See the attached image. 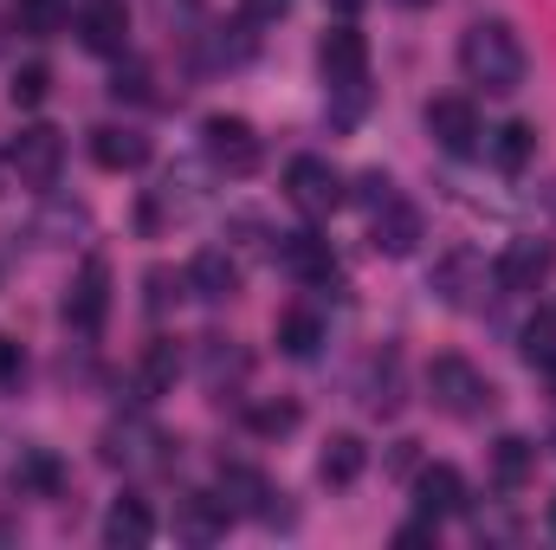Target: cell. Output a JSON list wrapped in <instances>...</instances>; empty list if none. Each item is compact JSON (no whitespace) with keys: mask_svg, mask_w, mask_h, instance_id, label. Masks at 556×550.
<instances>
[{"mask_svg":"<svg viewBox=\"0 0 556 550\" xmlns=\"http://www.w3.org/2000/svg\"><path fill=\"white\" fill-rule=\"evenodd\" d=\"M466 273H472V253H446V260L433 266V278H427V285H433L446 304H466Z\"/></svg>","mask_w":556,"mask_h":550,"instance_id":"f546056e","label":"cell"},{"mask_svg":"<svg viewBox=\"0 0 556 550\" xmlns=\"http://www.w3.org/2000/svg\"><path fill=\"white\" fill-rule=\"evenodd\" d=\"M544 383H551V396H556V357H551V363H544Z\"/></svg>","mask_w":556,"mask_h":550,"instance_id":"f35d334b","label":"cell"},{"mask_svg":"<svg viewBox=\"0 0 556 550\" xmlns=\"http://www.w3.org/2000/svg\"><path fill=\"white\" fill-rule=\"evenodd\" d=\"M78 39H85L91 52H104V59H124V39H130V13H124V0H91L85 20H78Z\"/></svg>","mask_w":556,"mask_h":550,"instance_id":"5bb4252c","label":"cell"},{"mask_svg":"<svg viewBox=\"0 0 556 550\" xmlns=\"http://www.w3.org/2000/svg\"><path fill=\"white\" fill-rule=\"evenodd\" d=\"M285 7H291V0H240V13H247V20H278Z\"/></svg>","mask_w":556,"mask_h":550,"instance_id":"d590c367","label":"cell"},{"mask_svg":"<svg viewBox=\"0 0 556 550\" xmlns=\"http://www.w3.org/2000/svg\"><path fill=\"white\" fill-rule=\"evenodd\" d=\"M13 492H20V499H59V492H65V460L46 453V447L20 453V460H13Z\"/></svg>","mask_w":556,"mask_h":550,"instance_id":"ac0fdd59","label":"cell"},{"mask_svg":"<svg viewBox=\"0 0 556 550\" xmlns=\"http://www.w3.org/2000/svg\"><path fill=\"white\" fill-rule=\"evenodd\" d=\"M531 473H538V447H531L525 434H505V440L492 447V479H498L505 492H518Z\"/></svg>","mask_w":556,"mask_h":550,"instance_id":"603a6c76","label":"cell"},{"mask_svg":"<svg viewBox=\"0 0 556 550\" xmlns=\"http://www.w3.org/2000/svg\"><path fill=\"white\" fill-rule=\"evenodd\" d=\"M415 505L427 512V518H459V512H466V473L446 466V460L420 466L415 473Z\"/></svg>","mask_w":556,"mask_h":550,"instance_id":"4fadbf2b","label":"cell"},{"mask_svg":"<svg viewBox=\"0 0 556 550\" xmlns=\"http://www.w3.org/2000/svg\"><path fill=\"white\" fill-rule=\"evenodd\" d=\"M149 85H155V72H149L142 59H124L117 78H111V98H117V104H149V98H155Z\"/></svg>","mask_w":556,"mask_h":550,"instance_id":"83f0119b","label":"cell"},{"mask_svg":"<svg viewBox=\"0 0 556 550\" xmlns=\"http://www.w3.org/2000/svg\"><path fill=\"white\" fill-rule=\"evenodd\" d=\"M201 149H207V162H214L220 175H233V182L260 175V162H266L260 130H253L247 117H227V111H214V117L201 124Z\"/></svg>","mask_w":556,"mask_h":550,"instance_id":"3957f363","label":"cell"},{"mask_svg":"<svg viewBox=\"0 0 556 550\" xmlns=\"http://www.w3.org/2000/svg\"><path fill=\"white\" fill-rule=\"evenodd\" d=\"M551 273H556V247L551 240H511V247L498 253V266H492L498 291H538Z\"/></svg>","mask_w":556,"mask_h":550,"instance_id":"9c48e42d","label":"cell"},{"mask_svg":"<svg viewBox=\"0 0 556 550\" xmlns=\"http://www.w3.org/2000/svg\"><path fill=\"white\" fill-rule=\"evenodd\" d=\"M427 545H440V518H427V512H420L415 525L395 532V550H427Z\"/></svg>","mask_w":556,"mask_h":550,"instance_id":"836d02e7","label":"cell"},{"mask_svg":"<svg viewBox=\"0 0 556 550\" xmlns=\"http://www.w3.org/2000/svg\"><path fill=\"white\" fill-rule=\"evenodd\" d=\"M551 532H556V499H551Z\"/></svg>","mask_w":556,"mask_h":550,"instance_id":"60d3db41","label":"cell"},{"mask_svg":"<svg viewBox=\"0 0 556 550\" xmlns=\"http://www.w3.org/2000/svg\"><path fill=\"white\" fill-rule=\"evenodd\" d=\"M91 162L111 168V175H130V168L149 162V137L130 130V124H104V130H91Z\"/></svg>","mask_w":556,"mask_h":550,"instance_id":"9a60e30c","label":"cell"},{"mask_svg":"<svg viewBox=\"0 0 556 550\" xmlns=\"http://www.w3.org/2000/svg\"><path fill=\"white\" fill-rule=\"evenodd\" d=\"M330 7H337V13H356V7H363V0H330Z\"/></svg>","mask_w":556,"mask_h":550,"instance_id":"74e56055","label":"cell"},{"mask_svg":"<svg viewBox=\"0 0 556 550\" xmlns=\"http://www.w3.org/2000/svg\"><path fill=\"white\" fill-rule=\"evenodd\" d=\"M317 72H324L330 98H343V91H369V39H363L356 26H330L324 46H317Z\"/></svg>","mask_w":556,"mask_h":550,"instance_id":"5b68a950","label":"cell"},{"mask_svg":"<svg viewBox=\"0 0 556 550\" xmlns=\"http://www.w3.org/2000/svg\"><path fill=\"white\" fill-rule=\"evenodd\" d=\"M427 396H433V409L453 414V421H479L492 409V383L466 357H433L427 363Z\"/></svg>","mask_w":556,"mask_h":550,"instance_id":"7a4b0ae2","label":"cell"},{"mask_svg":"<svg viewBox=\"0 0 556 550\" xmlns=\"http://www.w3.org/2000/svg\"><path fill=\"white\" fill-rule=\"evenodd\" d=\"M278 266L298 285H337V253L317 234H278Z\"/></svg>","mask_w":556,"mask_h":550,"instance_id":"7c38bea8","label":"cell"},{"mask_svg":"<svg viewBox=\"0 0 556 550\" xmlns=\"http://www.w3.org/2000/svg\"><path fill=\"white\" fill-rule=\"evenodd\" d=\"M551 208H556V188H551Z\"/></svg>","mask_w":556,"mask_h":550,"instance_id":"b9f144b4","label":"cell"},{"mask_svg":"<svg viewBox=\"0 0 556 550\" xmlns=\"http://www.w3.org/2000/svg\"><path fill=\"white\" fill-rule=\"evenodd\" d=\"M104 317H111V266L91 253V260L78 266V278H72V291H65V324H72L78 337H98Z\"/></svg>","mask_w":556,"mask_h":550,"instance_id":"52a82bcc","label":"cell"},{"mask_svg":"<svg viewBox=\"0 0 556 550\" xmlns=\"http://www.w3.org/2000/svg\"><path fill=\"white\" fill-rule=\"evenodd\" d=\"M7 168L20 175V188H52L65 168V137L52 124H26L20 137L7 142Z\"/></svg>","mask_w":556,"mask_h":550,"instance_id":"8992f818","label":"cell"},{"mask_svg":"<svg viewBox=\"0 0 556 550\" xmlns=\"http://www.w3.org/2000/svg\"><path fill=\"white\" fill-rule=\"evenodd\" d=\"M376 221H369V247L376 253H389V260H408L420 247V208L415 201H402V195H389L382 208H369Z\"/></svg>","mask_w":556,"mask_h":550,"instance_id":"ba28073f","label":"cell"},{"mask_svg":"<svg viewBox=\"0 0 556 550\" xmlns=\"http://www.w3.org/2000/svg\"><path fill=\"white\" fill-rule=\"evenodd\" d=\"M363 466H369V447H363L356 434H330V447H324V460H317V479H324V486H356Z\"/></svg>","mask_w":556,"mask_h":550,"instance_id":"44dd1931","label":"cell"},{"mask_svg":"<svg viewBox=\"0 0 556 550\" xmlns=\"http://www.w3.org/2000/svg\"><path fill=\"white\" fill-rule=\"evenodd\" d=\"M149 538H155V512H149L142 499H117L111 518H104V545L111 550H142Z\"/></svg>","mask_w":556,"mask_h":550,"instance_id":"ffe728a7","label":"cell"},{"mask_svg":"<svg viewBox=\"0 0 556 550\" xmlns=\"http://www.w3.org/2000/svg\"><path fill=\"white\" fill-rule=\"evenodd\" d=\"M531 155H538V130H531V124H505V130L492 137V162H498L505 175H518Z\"/></svg>","mask_w":556,"mask_h":550,"instance_id":"484cf974","label":"cell"},{"mask_svg":"<svg viewBox=\"0 0 556 550\" xmlns=\"http://www.w3.org/2000/svg\"><path fill=\"white\" fill-rule=\"evenodd\" d=\"M427 137L440 142L446 155H472L479 149V111L466 98H433L427 104Z\"/></svg>","mask_w":556,"mask_h":550,"instance_id":"8fae6325","label":"cell"},{"mask_svg":"<svg viewBox=\"0 0 556 550\" xmlns=\"http://www.w3.org/2000/svg\"><path fill=\"white\" fill-rule=\"evenodd\" d=\"M525 357H531L538 370L556 357V311H538V317L525 324Z\"/></svg>","mask_w":556,"mask_h":550,"instance_id":"1f68e13d","label":"cell"},{"mask_svg":"<svg viewBox=\"0 0 556 550\" xmlns=\"http://www.w3.org/2000/svg\"><path fill=\"white\" fill-rule=\"evenodd\" d=\"M395 7H433V0H395Z\"/></svg>","mask_w":556,"mask_h":550,"instance_id":"ab89813d","label":"cell"},{"mask_svg":"<svg viewBox=\"0 0 556 550\" xmlns=\"http://www.w3.org/2000/svg\"><path fill=\"white\" fill-rule=\"evenodd\" d=\"M525 39H518V26L511 20H472L466 26V39H459V72H466V85H479V91H492V98H511L518 85H525Z\"/></svg>","mask_w":556,"mask_h":550,"instance_id":"6da1fadb","label":"cell"},{"mask_svg":"<svg viewBox=\"0 0 556 550\" xmlns=\"http://www.w3.org/2000/svg\"><path fill=\"white\" fill-rule=\"evenodd\" d=\"M220 499L233 505V518L247 512V518H273V486H266V473H253V466H220Z\"/></svg>","mask_w":556,"mask_h":550,"instance_id":"d6986e66","label":"cell"},{"mask_svg":"<svg viewBox=\"0 0 556 550\" xmlns=\"http://www.w3.org/2000/svg\"><path fill=\"white\" fill-rule=\"evenodd\" d=\"M278 350L285 357H317L324 350V317L311 311V304H291V311H278Z\"/></svg>","mask_w":556,"mask_h":550,"instance_id":"7402d4cb","label":"cell"},{"mask_svg":"<svg viewBox=\"0 0 556 550\" xmlns=\"http://www.w3.org/2000/svg\"><path fill=\"white\" fill-rule=\"evenodd\" d=\"M285 195H291V208L311 214V221H330V214L350 201L343 175H337L324 155H291V168H285Z\"/></svg>","mask_w":556,"mask_h":550,"instance_id":"277c9868","label":"cell"},{"mask_svg":"<svg viewBox=\"0 0 556 550\" xmlns=\"http://www.w3.org/2000/svg\"><path fill=\"white\" fill-rule=\"evenodd\" d=\"M155 447H162V434L149 427V421H117V427H104V466H155Z\"/></svg>","mask_w":556,"mask_h":550,"instance_id":"2e32d148","label":"cell"},{"mask_svg":"<svg viewBox=\"0 0 556 550\" xmlns=\"http://www.w3.org/2000/svg\"><path fill=\"white\" fill-rule=\"evenodd\" d=\"M175 376H181V350H175L168 337H155V343L142 350V370H137L142 396H162V389H175Z\"/></svg>","mask_w":556,"mask_h":550,"instance_id":"cb8c5ba5","label":"cell"},{"mask_svg":"<svg viewBox=\"0 0 556 550\" xmlns=\"http://www.w3.org/2000/svg\"><path fill=\"white\" fill-rule=\"evenodd\" d=\"M149 304H155V311L168 304V273H149Z\"/></svg>","mask_w":556,"mask_h":550,"instance_id":"8d00e7d4","label":"cell"},{"mask_svg":"<svg viewBox=\"0 0 556 550\" xmlns=\"http://www.w3.org/2000/svg\"><path fill=\"white\" fill-rule=\"evenodd\" d=\"M227 525H233V505H227L220 492H188V499H175V538L214 545V538H227Z\"/></svg>","mask_w":556,"mask_h":550,"instance_id":"30bf717a","label":"cell"},{"mask_svg":"<svg viewBox=\"0 0 556 550\" xmlns=\"http://www.w3.org/2000/svg\"><path fill=\"white\" fill-rule=\"evenodd\" d=\"M13 26L26 39H52L65 26V0H13Z\"/></svg>","mask_w":556,"mask_h":550,"instance_id":"d4e9b609","label":"cell"},{"mask_svg":"<svg viewBox=\"0 0 556 550\" xmlns=\"http://www.w3.org/2000/svg\"><path fill=\"white\" fill-rule=\"evenodd\" d=\"M188 291L207 298V304H227V298L240 291V266H233L220 247H201V253L188 260Z\"/></svg>","mask_w":556,"mask_h":550,"instance_id":"e0dca14e","label":"cell"},{"mask_svg":"<svg viewBox=\"0 0 556 550\" xmlns=\"http://www.w3.org/2000/svg\"><path fill=\"white\" fill-rule=\"evenodd\" d=\"M369 409L376 414L402 409V357H395V350H389V357L376 363V376H369Z\"/></svg>","mask_w":556,"mask_h":550,"instance_id":"4316f807","label":"cell"},{"mask_svg":"<svg viewBox=\"0 0 556 550\" xmlns=\"http://www.w3.org/2000/svg\"><path fill=\"white\" fill-rule=\"evenodd\" d=\"M227 376H247V357H240V350H227L220 337H207V389H220Z\"/></svg>","mask_w":556,"mask_h":550,"instance_id":"d6a6232c","label":"cell"},{"mask_svg":"<svg viewBox=\"0 0 556 550\" xmlns=\"http://www.w3.org/2000/svg\"><path fill=\"white\" fill-rule=\"evenodd\" d=\"M20 383H26V357H20V343H13V337H0V389L13 396Z\"/></svg>","mask_w":556,"mask_h":550,"instance_id":"e575fe53","label":"cell"},{"mask_svg":"<svg viewBox=\"0 0 556 550\" xmlns=\"http://www.w3.org/2000/svg\"><path fill=\"white\" fill-rule=\"evenodd\" d=\"M247 427H253L260 440H278V434L298 427V402H253V409H247Z\"/></svg>","mask_w":556,"mask_h":550,"instance_id":"f1b7e54d","label":"cell"},{"mask_svg":"<svg viewBox=\"0 0 556 550\" xmlns=\"http://www.w3.org/2000/svg\"><path fill=\"white\" fill-rule=\"evenodd\" d=\"M46 91H52V72H46V65H20V72H13V85H7V98H13L20 111H39V104H46Z\"/></svg>","mask_w":556,"mask_h":550,"instance_id":"4dcf8cb0","label":"cell"}]
</instances>
